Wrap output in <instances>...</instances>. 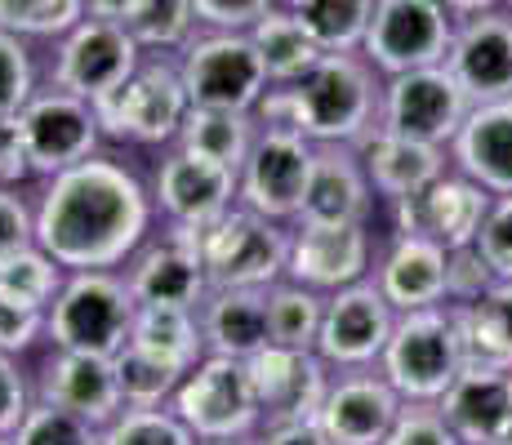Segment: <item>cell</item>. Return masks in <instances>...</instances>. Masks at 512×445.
Here are the masks:
<instances>
[{
  "instance_id": "cell-44",
  "label": "cell",
  "mask_w": 512,
  "mask_h": 445,
  "mask_svg": "<svg viewBox=\"0 0 512 445\" xmlns=\"http://www.w3.org/2000/svg\"><path fill=\"white\" fill-rule=\"evenodd\" d=\"M32 401H36V388H32V370L23 365V356L0 352V437H14V428L32 410Z\"/></svg>"
},
{
  "instance_id": "cell-37",
  "label": "cell",
  "mask_w": 512,
  "mask_h": 445,
  "mask_svg": "<svg viewBox=\"0 0 512 445\" xmlns=\"http://www.w3.org/2000/svg\"><path fill=\"white\" fill-rule=\"evenodd\" d=\"M103 445H201L174 405H125L103 428Z\"/></svg>"
},
{
  "instance_id": "cell-32",
  "label": "cell",
  "mask_w": 512,
  "mask_h": 445,
  "mask_svg": "<svg viewBox=\"0 0 512 445\" xmlns=\"http://www.w3.org/2000/svg\"><path fill=\"white\" fill-rule=\"evenodd\" d=\"M121 23L139 41L143 54H170V58H179L187 41L201 32L192 0H130Z\"/></svg>"
},
{
  "instance_id": "cell-16",
  "label": "cell",
  "mask_w": 512,
  "mask_h": 445,
  "mask_svg": "<svg viewBox=\"0 0 512 445\" xmlns=\"http://www.w3.org/2000/svg\"><path fill=\"white\" fill-rule=\"evenodd\" d=\"M130 281L134 303H161V308H201L210 294V276L201 259V232L179 223H156L152 236L121 267Z\"/></svg>"
},
{
  "instance_id": "cell-53",
  "label": "cell",
  "mask_w": 512,
  "mask_h": 445,
  "mask_svg": "<svg viewBox=\"0 0 512 445\" xmlns=\"http://www.w3.org/2000/svg\"><path fill=\"white\" fill-rule=\"evenodd\" d=\"M125 9H130V0H90V14L94 18H116V23H121Z\"/></svg>"
},
{
  "instance_id": "cell-54",
  "label": "cell",
  "mask_w": 512,
  "mask_h": 445,
  "mask_svg": "<svg viewBox=\"0 0 512 445\" xmlns=\"http://www.w3.org/2000/svg\"><path fill=\"white\" fill-rule=\"evenodd\" d=\"M490 445H512V419L504 423V432H499V437H495V441H490Z\"/></svg>"
},
{
  "instance_id": "cell-12",
  "label": "cell",
  "mask_w": 512,
  "mask_h": 445,
  "mask_svg": "<svg viewBox=\"0 0 512 445\" xmlns=\"http://www.w3.org/2000/svg\"><path fill=\"white\" fill-rule=\"evenodd\" d=\"M468 112H472L468 89L455 81V72L446 63L383 76L379 125L392 134H410V138H423V143L450 147V138L459 134Z\"/></svg>"
},
{
  "instance_id": "cell-28",
  "label": "cell",
  "mask_w": 512,
  "mask_h": 445,
  "mask_svg": "<svg viewBox=\"0 0 512 445\" xmlns=\"http://www.w3.org/2000/svg\"><path fill=\"white\" fill-rule=\"evenodd\" d=\"M437 405L464 445H490L512 419V370H459Z\"/></svg>"
},
{
  "instance_id": "cell-40",
  "label": "cell",
  "mask_w": 512,
  "mask_h": 445,
  "mask_svg": "<svg viewBox=\"0 0 512 445\" xmlns=\"http://www.w3.org/2000/svg\"><path fill=\"white\" fill-rule=\"evenodd\" d=\"M450 308H455L464 370H512V343L499 334V325L477 303H450Z\"/></svg>"
},
{
  "instance_id": "cell-25",
  "label": "cell",
  "mask_w": 512,
  "mask_h": 445,
  "mask_svg": "<svg viewBox=\"0 0 512 445\" xmlns=\"http://www.w3.org/2000/svg\"><path fill=\"white\" fill-rule=\"evenodd\" d=\"M357 152H361V165H366V174L374 183L379 205L419 196L423 187H432L450 170V147L423 143V138H410V134H392V130H383V125H374V130L361 138Z\"/></svg>"
},
{
  "instance_id": "cell-38",
  "label": "cell",
  "mask_w": 512,
  "mask_h": 445,
  "mask_svg": "<svg viewBox=\"0 0 512 445\" xmlns=\"http://www.w3.org/2000/svg\"><path fill=\"white\" fill-rule=\"evenodd\" d=\"M116 374H121L125 405H170L187 370L125 343V348L116 352Z\"/></svg>"
},
{
  "instance_id": "cell-49",
  "label": "cell",
  "mask_w": 512,
  "mask_h": 445,
  "mask_svg": "<svg viewBox=\"0 0 512 445\" xmlns=\"http://www.w3.org/2000/svg\"><path fill=\"white\" fill-rule=\"evenodd\" d=\"M32 161H27L23 125L18 116H0V187H32Z\"/></svg>"
},
{
  "instance_id": "cell-19",
  "label": "cell",
  "mask_w": 512,
  "mask_h": 445,
  "mask_svg": "<svg viewBox=\"0 0 512 445\" xmlns=\"http://www.w3.org/2000/svg\"><path fill=\"white\" fill-rule=\"evenodd\" d=\"M250 374L263 405V428L317 419L334 379V370L321 361L317 348H281V343H268V348L254 352Z\"/></svg>"
},
{
  "instance_id": "cell-11",
  "label": "cell",
  "mask_w": 512,
  "mask_h": 445,
  "mask_svg": "<svg viewBox=\"0 0 512 445\" xmlns=\"http://www.w3.org/2000/svg\"><path fill=\"white\" fill-rule=\"evenodd\" d=\"M450 36H455V14L441 0H374L361 54L383 76H397L446 63Z\"/></svg>"
},
{
  "instance_id": "cell-41",
  "label": "cell",
  "mask_w": 512,
  "mask_h": 445,
  "mask_svg": "<svg viewBox=\"0 0 512 445\" xmlns=\"http://www.w3.org/2000/svg\"><path fill=\"white\" fill-rule=\"evenodd\" d=\"M36 89H41V63L32 45L0 27V116H18Z\"/></svg>"
},
{
  "instance_id": "cell-23",
  "label": "cell",
  "mask_w": 512,
  "mask_h": 445,
  "mask_svg": "<svg viewBox=\"0 0 512 445\" xmlns=\"http://www.w3.org/2000/svg\"><path fill=\"white\" fill-rule=\"evenodd\" d=\"M446 67L468 89L472 103L512 98V9H486L455 23L446 49Z\"/></svg>"
},
{
  "instance_id": "cell-56",
  "label": "cell",
  "mask_w": 512,
  "mask_h": 445,
  "mask_svg": "<svg viewBox=\"0 0 512 445\" xmlns=\"http://www.w3.org/2000/svg\"><path fill=\"white\" fill-rule=\"evenodd\" d=\"M0 445H14V441H9V437H0Z\"/></svg>"
},
{
  "instance_id": "cell-31",
  "label": "cell",
  "mask_w": 512,
  "mask_h": 445,
  "mask_svg": "<svg viewBox=\"0 0 512 445\" xmlns=\"http://www.w3.org/2000/svg\"><path fill=\"white\" fill-rule=\"evenodd\" d=\"M254 138H259V121L254 112H228V107H192L183 121L179 147L205 156V161H219L228 170L241 174L245 156H250Z\"/></svg>"
},
{
  "instance_id": "cell-10",
  "label": "cell",
  "mask_w": 512,
  "mask_h": 445,
  "mask_svg": "<svg viewBox=\"0 0 512 445\" xmlns=\"http://www.w3.org/2000/svg\"><path fill=\"white\" fill-rule=\"evenodd\" d=\"M139 63H143V49L125 32V23L85 14L72 32L49 45L45 81L58 89H72V94L94 103V98L112 94V89L130 81Z\"/></svg>"
},
{
  "instance_id": "cell-20",
  "label": "cell",
  "mask_w": 512,
  "mask_h": 445,
  "mask_svg": "<svg viewBox=\"0 0 512 445\" xmlns=\"http://www.w3.org/2000/svg\"><path fill=\"white\" fill-rule=\"evenodd\" d=\"M32 388L36 397L49 405L81 414V419L107 423L125 410V392H121V374H116V356H98V352H72V348H49L41 365L32 370Z\"/></svg>"
},
{
  "instance_id": "cell-3",
  "label": "cell",
  "mask_w": 512,
  "mask_h": 445,
  "mask_svg": "<svg viewBox=\"0 0 512 445\" xmlns=\"http://www.w3.org/2000/svg\"><path fill=\"white\" fill-rule=\"evenodd\" d=\"M98 125H103L107 147H139V152H165L179 143L183 121L192 112V98L179 76V58L170 54H143L134 76L112 94L94 98Z\"/></svg>"
},
{
  "instance_id": "cell-14",
  "label": "cell",
  "mask_w": 512,
  "mask_h": 445,
  "mask_svg": "<svg viewBox=\"0 0 512 445\" xmlns=\"http://www.w3.org/2000/svg\"><path fill=\"white\" fill-rule=\"evenodd\" d=\"M147 183H152L156 219L196 227V232L219 223L236 205V170L219 161H205V156L187 152L179 143L152 156Z\"/></svg>"
},
{
  "instance_id": "cell-29",
  "label": "cell",
  "mask_w": 512,
  "mask_h": 445,
  "mask_svg": "<svg viewBox=\"0 0 512 445\" xmlns=\"http://www.w3.org/2000/svg\"><path fill=\"white\" fill-rule=\"evenodd\" d=\"M250 41L259 49L272 85H290V81H299V76H308L312 67H317V58L326 54V49L317 45V36H312L285 5H272L268 14L250 27Z\"/></svg>"
},
{
  "instance_id": "cell-15",
  "label": "cell",
  "mask_w": 512,
  "mask_h": 445,
  "mask_svg": "<svg viewBox=\"0 0 512 445\" xmlns=\"http://www.w3.org/2000/svg\"><path fill=\"white\" fill-rule=\"evenodd\" d=\"M312 152H317V143L299 130L259 125V138L236 174V205L259 210L277 223H294L303 205V187H308Z\"/></svg>"
},
{
  "instance_id": "cell-26",
  "label": "cell",
  "mask_w": 512,
  "mask_h": 445,
  "mask_svg": "<svg viewBox=\"0 0 512 445\" xmlns=\"http://www.w3.org/2000/svg\"><path fill=\"white\" fill-rule=\"evenodd\" d=\"M450 165L495 196L512 192V98L472 103L459 134L450 138Z\"/></svg>"
},
{
  "instance_id": "cell-9",
  "label": "cell",
  "mask_w": 512,
  "mask_h": 445,
  "mask_svg": "<svg viewBox=\"0 0 512 445\" xmlns=\"http://www.w3.org/2000/svg\"><path fill=\"white\" fill-rule=\"evenodd\" d=\"M18 125H23L27 161H32L36 183L72 170V165H81V161H90L94 152L107 147L103 125H98V112H94L90 98L72 94V89H58L49 81H41V89L23 103Z\"/></svg>"
},
{
  "instance_id": "cell-21",
  "label": "cell",
  "mask_w": 512,
  "mask_h": 445,
  "mask_svg": "<svg viewBox=\"0 0 512 445\" xmlns=\"http://www.w3.org/2000/svg\"><path fill=\"white\" fill-rule=\"evenodd\" d=\"M401 405H406V397L383 379L379 365L334 370L317 423L326 428V437L334 445H383V437L397 423Z\"/></svg>"
},
{
  "instance_id": "cell-2",
  "label": "cell",
  "mask_w": 512,
  "mask_h": 445,
  "mask_svg": "<svg viewBox=\"0 0 512 445\" xmlns=\"http://www.w3.org/2000/svg\"><path fill=\"white\" fill-rule=\"evenodd\" d=\"M383 72L361 49L321 54L308 76L272 85L254 107L259 125L299 130L312 143H361L379 125Z\"/></svg>"
},
{
  "instance_id": "cell-35",
  "label": "cell",
  "mask_w": 512,
  "mask_h": 445,
  "mask_svg": "<svg viewBox=\"0 0 512 445\" xmlns=\"http://www.w3.org/2000/svg\"><path fill=\"white\" fill-rule=\"evenodd\" d=\"M63 281H67V267L49 250H41V245H32V250H23V254L0 263V299L23 303V308L49 312V303L58 299Z\"/></svg>"
},
{
  "instance_id": "cell-55",
  "label": "cell",
  "mask_w": 512,
  "mask_h": 445,
  "mask_svg": "<svg viewBox=\"0 0 512 445\" xmlns=\"http://www.w3.org/2000/svg\"><path fill=\"white\" fill-rule=\"evenodd\" d=\"M245 441H250V437H245ZM201 445H241V441H201Z\"/></svg>"
},
{
  "instance_id": "cell-52",
  "label": "cell",
  "mask_w": 512,
  "mask_h": 445,
  "mask_svg": "<svg viewBox=\"0 0 512 445\" xmlns=\"http://www.w3.org/2000/svg\"><path fill=\"white\" fill-rule=\"evenodd\" d=\"M441 5L455 14V23L459 18H472V14H486V9H499L504 0H441Z\"/></svg>"
},
{
  "instance_id": "cell-7",
  "label": "cell",
  "mask_w": 512,
  "mask_h": 445,
  "mask_svg": "<svg viewBox=\"0 0 512 445\" xmlns=\"http://www.w3.org/2000/svg\"><path fill=\"white\" fill-rule=\"evenodd\" d=\"M290 227L277 223L259 210L232 205L219 223L201 232V259L210 290H228V285H250V290H268L285 276L290 263Z\"/></svg>"
},
{
  "instance_id": "cell-57",
  "label": "cell",
  "mask_w": 512,
  "mask_h": 445,
  "mask_svg": "<svg viewBox=\"0 0 512 445\" xmlns=\"http://www.w3.org/2000/svg\"><path fill=\"white\" fill-rule=\"evenodd\" d=\"M504 5H508V9H512V0H504Z\"/></svg>"
},
{
  "instance_id": "cell-39",
  "label": "cell",
  "mask_w": 512,
  "mask_h": 445,
  "mask_svg": "<svg viewBox=\"0 0 512 445\" xmlns=\"http://www.w3.org/2000/svg\"><path fill=\"white\" fill-rule=\"evenodd\" d=\"M9 441L14 445H103V428L81 419V414L63 410V405H49L36 397Z\"/></svg>"
},
{
  "instance_id": "cell-47",
  "label": "cell",
  "mask_w": 512,
  "mask_h": 445,
  "mask_svg": "<svg viewBox=\"0 0 512 445\" xmlns=\"http://www.w3.org/2000/svg\"><path fill=\"white\" fill-rule=\"evenodd\" d=\"M495 281H499L495 267L481 259L477 245H468V250H450V285H446V303H477Z\"/></svg>"
},
{
  "instance_id": "cell-5",
  "label": "cell",
  "mask_w": 512,
  "mask_h": 445,
  "mask_svg": "<svg viewBox=\"0 0 512 445\" xmlns=\"http://www.w3.org/2000/svg\"><path fill=\"white\" fill-rule=\"evenodd\" d=\"M379 370L406 401H441V392L464 370L455 308L437 303V308L397 312L392 339L379 356Z\"/></svg>"
},
{
  "instance_id": "cell-4",
  "label": "cell",
  "mask_w": 512,
  "mask_h": 445,
  "mask_svg": "<svg viewBox=\"0 0 512 445\" xmlns=\"http://www.w3.org/2000/svg\"><path fill=\"white\" fill-rule=\"evenodd\" d=\"M134 312H139V303H134L121 267L67 272L63 290L45 312V343L49 348L116 356L130 343Z\"/></svg>"
},
{
  "instance_id": "cell-17",
  "label": "cell",
  "mask_w": 512,
  "mask_h": 445,
  "mask_svg": "<svg viewBox=\"0 0 512 445\" xmlns=\"http://www.w3.org/2000/svg\"><path fill=\"white\" fill-rule=\"evenodd\" d=\"M379 223H294L290 227V263L285 276L308 290L334 294L357 285L374 272L379 259Z\"/></svg>"
},
{
  "instance_id": "cell-51",
  "label": "cell",
  "mask_w": 512,
  "mask_h": 445,
  "mask_svg": "<svg viewBox=\"0 0 512 445\" xmlns=\"http://www.w3.org/2000/svg\"><path fill=\"white\" fill-rule=\"evenodd\" d=\"M477 308L490 316V321L499 325V334L512 343V281H495L486 294L477 299Z\"/></svg>"
},
{
  "instance_id": "cell-13",
  "label": "cell",
  "mask_w": 512,
  "mask_h": 445,
  "mask_svg": "<svg viewBox=\"0 0 512 445\" xmlns=\"http://www.w3.org/2000/svg\"><path fill=\"white\" fill-rule=\"evenodd\" d=\"M490 205H495V192L450 165L419 196L383 205L379 219L388 223L383 232H419V236H432L437 245H446V250H468V245H477Z\"/></svg>"
},
{
  "instance_id": "cell-8",
  "label": "cell",
  "mask_w": 512,
  "mask_h": 445,
  "mask_svg": "<svg viewBox=\"0 0 512 445\" xmlns=\"http://www.w3.org/2000/svg\"><path fill=\"white\" fill-rule=\"evenodd\" d=\"M179 76L187 85L192 107H228V112H254L263 94L272 89V76L263 67L250 32H201L179 54Z\"/></svg>"
},
{
  "instance_id": "cell-1",
  "label": "cell",
  "mask_w": 512,
  "mask_h": 445,
  "mask_svg": "<svg viewBox=\"0 0 512 445\" xmlns=\"http://www.w3.org/2000/svg\"><path fill=\"white\" fill-rule=\"evenodd\" d=\"M156 223L152 183L121 147L36 183V245L67 272L125 267Z\"/></svg>"
},
{
  "instance_id": "cell-30",
  "label": "cell",
  "mask_w": 512,
  "mask_h": 445,
  "mask_svg": "<svg viewBox=\"0 0 512 445\" xmlns=\"http://www.w3.org/2000/svg\"><path fill=\"white\" fill-rule=\"evenodd\" d=\"M130 348L152 352L161 361L192 370L205 356V334H201V316L196 308H161V303H139L130 325Z\"/></svg>"
},
{
  "instance_id": "cell-27",
  "label": "cell",
  "mask_w": 512,
  "mask_h": 445,
  "mask_svg": "<svg viewBox=\"0 0 512 445\" xmlns=\"http://www.w3.org/2000/svg\"><path fill=\"white\" fill-rule=\"evenodd\" d=\"M201 334L205 352L214 356H241L250 361L259 348H268V290H250V285H228V290H210L201 299Z\"/></svg>"
},
{
  "instance_id": "cell-42",
  "label": "cell",
  "mask_w": 512,
  "mask_h": 445,
  "mask_svg": "<svg viewBox=\"0 0 512 445\" xmlns=\"http://www.w3.org/2000/svg\"><path fill=\"white\" fill-rule=\"evenodd\" d=\"M383 445H464L446 423L437 401H406Z\"/></svg>"
},
{
  "instance_id": "cell-24",
  "label": "cell",
  "mask_w": 512,
  "mask_h": 445,
  "mask_svg": "<svg viewBox=\"0 0 512 445\" xmlns=\"http://www.w3.org/2000/svg\"><path fill=\"white\" fill-rule=\"evenodd\" d=\"M370 281L397 312L437 308V303H446L450 250L419 232H383Z\"/></svg>"
},
{
  "instance_id": "cell-45",
  "label": "cell",
  "mask_w": 512,
  "mask_h": 445,
  "mask_svg": "<svg viewBox=\"0 0 512 445\" xmlns=\"http://www.w3.org/2000/svg\"><path fill=\"white\" fill-rule=\"evenodd\" d=\"M36 348H45V308H23V303L0 299V352L32 356Z\"/></svg>"
},
{
  "instance_id": "cell-34",
  "label": "cell",
  "mask_w": 512,
  "mask_h": 445,
  "mask_svg": "<svg viewBox=\"0 0 512 445\" xmlns=\"http://www.w3.org/2000/svg\"><path fill=\"white\" fill-rule=\"evenodd\" d=\"M281 5L317 36V45L326 54H334V49H361L374 14V0H281Z\"/></svg>"
},
{
  "instance_id": "cell-22",
  "label": "cell",
  "mask_w": 512,
  "mask_h": 445,
  "mask_svg": "<svg viewBox=\"0 0 512 445\" xmlns=\"http://www.w3.org/2000/svg\"><path fill=\"white\" fill-rule=\"evenodd\" d=\"M383 205L361 165L357 143H317L308 187H303V223H379ZM294 219V223H299Z\"/></svg>"
},
{
  "instance_id": "cell-36",
  "label": "cell",
  "mask_w": 512,
  "mask_h": 445,
  "mask_svg": "<svg viewBox=\"0 0 512 445\" xmlns=\"http://www.w3.org/2000/svg\"><path fill=\"white\" fill-rule=\"evenodd\" d=\"M90 14V0H0V27L23 36L27 45H54Z\"/></svg>"
},
{
  "instance_id": "cell-33",
  "label": "cell",
  "mask_w": 512,
  "mask_h": 445,
  "mask_svg": "<svg viewBox=\"0 0 512 445\" xmlns=\"http://www.w3.org/2000/svg\"><path fill=\"white\" fill-rule=\"evenodd\" d=\"M321 316H326V294L281 276L268 285V334L281 348H317Z\"/></svg>"
},
{
  "instance_id": "cell-50",
  "label": "cell",
  "mask_w": 512,
  "mask_h": 445,
  "mask_svg": "<svg viewBox=\"0 0 512 445\" xmlns=\"http://www.w3.org/2000/svg\"><path fill=\"white\" fill-rule=\"evenodd\" d=\"M259 441H263V445H334L317 419L277 423V428H263V432H259Z\"/></svg>"
},
{
  "instance_id": "cell-46",
  "label": "cell",
  "mask_w": 512,
  "mask_h": 445,
  "mask_svg": "<svg viewBox=\"0 0 512 445\" xmlns=\"http://www.w3.org/2000/svg\"><path fill=\"white\" fill-rule=\"evenodd\" d=\"M477 250H481V259L495 267L499 281H512V192L508 196H495L486 223H481Z\"/></svg>"
},
{
  "instance_id": "cell-43",
  "label": "cell",
  "mask_w": 512,
  "mask_h": 445,
  "mask_svg": "<svg viewBox=\"0 0 512 445\" xmlns=\"http://www.w3.org/2000/svg\"><path fill=\"white\" fill-rule=\"evenodd\" d=\"M36 245V192L0 187V263Z\"/></svg>"
},
{
  "instance_id": "cell-6",
  "label": "cell",
  "mask_w": 512,
  "mask_h": 445,
  "mask_svg": "<svg viewBox=\"0 0 512 445\" xmlns=\"http://www.w3.org/2000/svg\"><path fill=\"white\" fill-rule=\"evenodd\" d=\"M170 405L196 432V441H245V437H259L263 428V405H259V392H254V374H250V361H241V356L205 352L183 374Z\"/></svg>"
},
{
  "instance_id": "cell-18",
  "label": "cell",
  "mask_w": 512,
  "mask_h": 445,
  "mask_svg": "<svg viewBox=\"0 0 512 445\" xmlns=\"http://www.w3.org/2000/svg\"><path fill=\"white\" fill-rule=\"evenodd\" d=\"M392 325H397V308L366 276V281L326 294L317 352L330 370H366V365H379L392 339Z\"/></svg>"
},
{
  "instance_id": "cell-48",
  "label": "cell",
  "mask_w": 512,
  "mask_h": 445,
  "mask_svg": "<svg viewBox=\"0 0 512 445\" xmlns=\"http://www.w3.org/2000/svg\"><path fill=\"white\" fill-rule=\"evenodd\" d=\"M201 27H214V32H250L272 5L281 0H192Z\"/></svg>"
}]
</instances>
